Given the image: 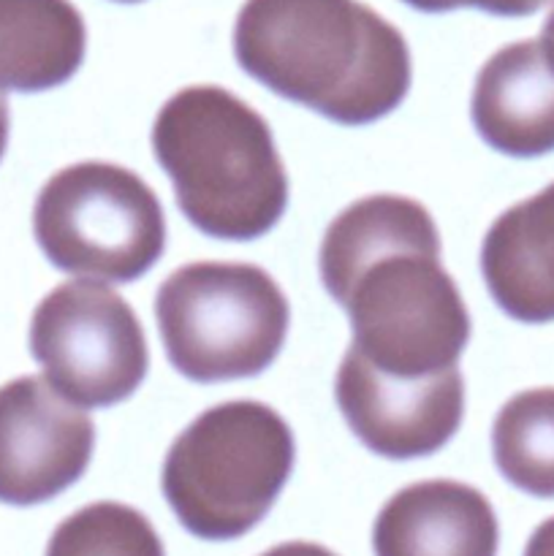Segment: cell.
I'll list each match as a JSON object with an SVG mask.
<instances>
[{"instance_id":"cell-1","label":"cell","mask_w":554,"mask_h":556,"mask_svg":"<svg viewBox=\"0 0 554 556\" xmlns=\"http://www.w3.org/2000/svg\"><path fill=\"white\" fill-rule=\"evenodd\" d=\"M320 280L348 313V351L389 378L421 380L456 369L470 315L440 264V233L416 199L353 201L320 242Z\"/></svg>"},{"instance_id":"cell-2","label":"cell","mask_w":554,"mask_h":556,"mask_svg":"<svg viewBox=\"0 0 554 556\" xmlns=\"http://www.w3.org/2000/svg\"><path fill=\"white\" fill-rule=\"evenodd\" d=\"M234 54L277 96L340 125L375 123L411 90L407 41L358 0H248Z\"/></svg>"},{"instance_id":"cell-3","label":"cell","mask_w":554,"mask_h":556,"mask_svg":"<svg viewBox=\"0 0 554 556\" xmlns=\"http://www.w3.org/2000/svg\"><path fill=\"white\" fill-rule=\"evenodd\" d=\"M152 150L182 215L215 239L264 237L288 204L269 123L217 85L174 92L152 125Z\"/></svg>"},{"instance_id":"cell-4","label":"cell","mask_w":554,"mask_h":556,"mask_svg":"<svg viewBox=\"0 0 554 556\" xmlns=\"http://www.w3.org/2000/svg\"><path fill=\"white\" fill-rule=\"evenodd\" d=\"M291 427L275 407L234 400L201 413L163 459L168 508L201 541L242 538L272 510L293 470Z\"/></svg>"},{"instance_id":"cell-5","label":"cell","mask_w":554,"mask_h":556,"mask_svg":"<svg viewBox=\"0 0 554 556\" xmlns=\"http://www.w3.org/2000/svg\"><path fill=\"white\" fill-rule=\"evenodd\" d=\"M155 318L179 375L193 383H226L255 378L275 362L291 307L261 266L196 261L161 282Z\"/></svg>"},{"instance_id":"cell-6","label":"cell","mask_w":554,"mask_h":556,"mask_svg":"<svg viewBox=\"0 0 554 556\" xmlns=\"http://www.w3.org/2000/svg\"><path fill=\"white\" fill-rule=\"evenodd\" d=\"M33 233L58 269L87 280L134 282L163 255L166 217L139 174L85 161L47 179L33 210Z\"/></svg>"},{"instance_id":"cell-7","label":"cell","mask_w":554,"mask_h":556,"mask_svg":"<svg viewBox=\"0 0 554 556\" xmlns=\"http://www.w3.org/2000/svg\"><path fill=\"white\" fill-rule=\"evenodd\" d=\"M30 353L47 383L79 407L125 402L150 367L139 315L96 280H68L38 302Z\"/></svg>"},{"instance_id":"cell-8","label":"cell","mask_w":554,"mask_h":556,"mask_svg":"<svg viewBox=\"0 0 554 556\" xmlns=\"http://www.w3.org/2000/svg\"><path fill=\"white\" fill-rule=\"evenodd\" d=\"M92 445V418L47 378L0 386V503L27 508L58 497L85 476Z\"/></svg>"},{"instance_id":"cell-9","label":"cell","mask_w":554,"mask_h":556,"mask_svg":"<svg viewBox=\"0 0 554 556\" xmlns=\"http://www.w3.org/2000/svg\"><path fill=\"white\" fill-rule=\"evenodd\" d=\"M335 400L351 432L386 459H418L443 448L465 416L459 369L421 380L375 372L345 351L335 378Z\"/></svg>"},{"instance_id":"cell-10","label":"cell","mask_w":554,"mask_h":556,"mask_svg":"<svg viewBox=\"0 0 554 556\" xmlns=\"http://www.w3.org/2000/svg\"><path fill=\"white\" fill-rule=\"evenodd\" d=\"M500 525L478 489L459 481H418L380 508L375 556H498Z\"/></svg>"},{"instance_id":"cell-11","label":"cell","mask_w":554,"mask_h":556,"mask_svg":"<svg viewBox=\"0 0 554 556\" xmlns=\"http://www.w3.org/2000/svg\"><path fill=\"white\" fill-rule=\"evenodd\" d=\"M478 136L511 157L554 150V68L538 41L498 49L478 71L470 101Z\"/></svg>"},{"instance_id":"cell-12","label":"cell","mask_w":554,"mask_h":556,"mask_svg":"<svg viewBox=\"0 0 554 556\" xmlns=\"http://www.w3.org/2000/svg\"><path fill=\"white\" fill-rule=\"evenodd\" d=\"M481 275L505 315L521 324L554 320V182L489 226Z\"/></svg>"},{"instance_id":"cell-13","label":"cell","mask_w":554,"mask_h":556,"mask_svg":"<svg viewBox=\"0 0 554 556\" xmlns=\"http://www.w3.org/2000/svg\"><path fill=\"white\" fill-rule=\"evenodd\" d=\"M85 47V20L71 0H0V92L63 85Z\"/></svg>"},{"instance_id":"cell-14","label":"cell","mask_w":554,"mask_h":556,"mask_svg":"<svg viewBox=\"0 0 554 556\" xmlns=\"http://www.w3.org/2000/svg\"><path fill=\"white\" fill-rule=\"evenodd\" d=\"M492 454L511 486L554 500V389H527L500 407Z\"/></svg>"},{"instance_id":"cell-15","label":"cell","mask_w":554,"mask_h":556,"mask_svg":"<svg viewBox=\"0 0 554 556\" xmlns=\"http://www.w3.org/2000/svg\"><path fill=\"white\" fill-rule=\"evenodd\" d=\"M47 556H166L155 527L123 503H92L54 527Z\"/></svg>"},{"instance_id":"cell-16","label":"cell","mask_w":554,"mask_h":556,"mask_svg":"<svg viewBox=\"0 0 554 556\" xmlns=\"http://www.w3.org/2000/svg\"><path fill=\"white\" fill-rule=\"evenodd\" d=\"M405 3H411L418 11H435V14L459 9V5H473V9L489 11V14L498 16H527L543 9L549 0H405Z\"/></svg>"},{"instance_id":"cell-17","label":"cell","mask_w":554,"mask_h":556,"mask_svg":"<svg viewBox=\"0 0 554 556\" xmlns=\"http://www.w3.org/2000/svg\"><path fill=\"white\" fill-rule=\"evenodd\" d=\"M525 556H554V516L536 527L525 546Z\"/></svg>"},{"instance_id":"cell-18","label":"cell","mask_w":554,"mask_h":556,"mask_svg":"<svg viewBox=\"0 0 554 556\" xmlns=\"http://www.w3.org/2000/svg\"><path fill=\"white\" fill-rule=\"evenodd\" d=\"M261 556H337L335 552H329L326 546H318V543H310V541H288L280 543V546L269 548Z\"/></svg>"},{"instance_id":"cell-19","label":"cell","mask_w":554,"mask_h":556,"mask_svg":"<svg viewBox=\"0 0 554 556\" xmlns=\"http://www.w3.org/2000/svg\"><path fill=\"white\" fill-rule=\"evenodd\" d=\"M538 43H541L543 49V58H546L549 65L554 68V9L549 11L546 22H543V30H541V38H538Z\"/></svg>"},{"instance_id":"cell-20","label":"cell","mask_w":554,"mask_h":556,"mask_svg":"<svg viewBox=\"0 0 554 556\" xmlns=\"http://www.w3.org/2000/svg\"><path fill=\"white\" fill-rule=\"evenodd\" d=\"M5 144H9V101L0 92V157H3Z\"/></svg>"},{"instance_id":"cell-21","label":"cell","mask_w":554,"mask_h":556,"mask_svg":"<svg viewBox=\"0 0 554 556\" xmlns=\"http://www.w3.org/2000/svg\"><path fill=\"white\" fill-rule=\"evenodd\" d=\"M117 3H139V0H117Z\"/></svg>"}]
</instances>
